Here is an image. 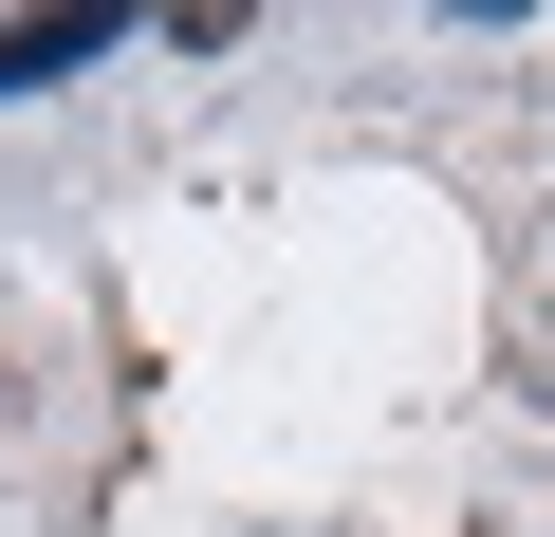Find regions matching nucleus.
<instances>
[{"label": "nucleus", "mask_w": 555, "mask_h": 537, "mask_svg": "<svg viewBox=\"0 0 555 537\" xmlns=\"http://www.w3.org/2000/svg\"><path fill=\"white\" fill-rule=\"evenodd\" d=\"M75 56H112V20H20V38H0V93H38V75H75Z\"/></svg>", "instance_id": "nucleus-1"}]
</instances>
